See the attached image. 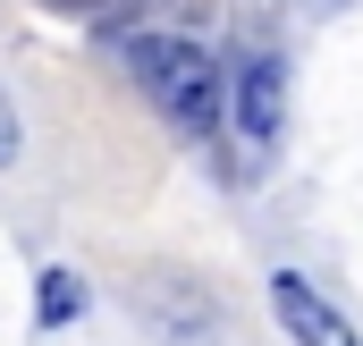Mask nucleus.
I'll return each instance as SVG.
<instances>
[{
	"label": "nucleus",
	"mask_w": 363,
	"mask_h": 346,
	"mask_svg": "<svg viewBox=\"0 0 363 346\" xmlns=\"http://www.w3.org/2000/svg\"><path fill=\"white\" fill-rule=\"evenodd\" d=\"M279 60H254L245 77H237V127H245V144H271L279 135Z\"/></svg>",
	"instance_id": "nucleus-3"
},
{
	"label": "nucleus",
	"mask_w": 363,
	"mask_h": 346,
	"mask_svg": "<svg viewBox=\"0 0 363 346\" xmlns=\"http://www.w3.org/2000/svg\"><path fill=\"white\" fill-rule=\"evenodd\" d=\"M60 9H68V17H93V26H110V17H127L135 0H60Z\"/></svg>",
	"instance_id": "nucleus-5"
},
{
	"label": "nucleus",
	"mask_w": 363,
	"mask_h": 346,
	"mask_svg": "<svg viewBox=\"0 0 363 346\" xmlns=\"http://www.w3.org/2000/svg\"><path fill=\"white\" fill-rule=\"evenodd\" d=\"M9 161H17V110L0 101V169H9Z\"/></svg>",
	"instance_id": "nucleus-6"
},
{
	"label": "nucleus",
	"mask_w": 363,
	"mask_h": 346,
	"mask_svg": "<svg viewBox=\"0 0 363 346\" xmlns=\"http://www.w3.org/2000/svg\"><path fill=\"white\" fill-rule=\"evenodd\" d=\"M77 313V287H68V270H51L43 279V321H68Z\"/></svg>",
	"instance_id": "nucleus-4"
},
{
	"label": "nucleus",
	"mask_w": 363,
	"mask_h": 346,
	"mask_svg": "<svg viewBox=\"0 0 363 346\" xmlns=\"http://www.w3.org/2000/svg\"><path fill=\"white\" fill-rule=\"evenodd\" d=\"M271 313H279V330H287L296 346H363L355 330H347V313H338V304H321L296 270H279V279H271Z\"/></svg>",
	"instance_id": "nucleus-2"
},
{
	"label": "nucleus",
	"mask_w": 363,
	"mask_h": 346,
	"mask_svg": "<svg viewBox=\"0 0 363 346\" xmlns=\"http://www.w3.org/2000/svg\"><path fill=\"white\" fill-rule=\"evenodd\" d=\"M127 60H135V77L152 85V101L178 118L186 135H211V127H220V93H228V85H220V68H211L194 43H178V34H144Z\"/></svg>",
	"instance_id": "nucleus-1"
}]
</instances>
